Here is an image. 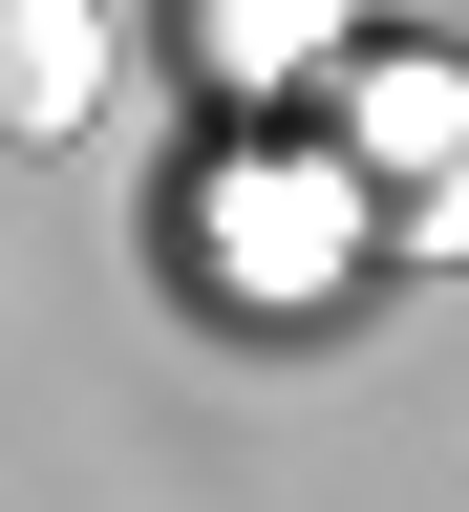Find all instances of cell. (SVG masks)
Segmentation results:
<instances>
[{"label": "cell", "instance_id": "cell-2", "mask_svg": "<svg viewBox=\"0 0 469 512\" xmlns=\"http://www.w3.org/2000/svg\"><path fill=\"white\" fill-rule=\"evenodd\" d=\"M363 150L448 192V64H384V86H363Z\"/></svg>", "mask_w": 469, "mask_h": 512}, {"label": "cell", "instance_id": "cell-3", "mask_svg": "<svg viewBox=\"0 0 469 512\" xmlns=\"http://www.w3.org/2000/svg\"><path fill=\"white\" fill-rule=\"evenodd\" d=\"M214 22V64H256V43H299V0H192Z\"/></svg>", "mask_w": 469, "mask_h": 512}, {"label": "cell", "instance_id": "cell-1", "mask_svg": "<svg viewBox=\"0 0 469 512\" xmlns=\"http://www.w3.org/2000/svg\"><path fill=\"white\" fill-rule=\"evenodd\" d=\"M107 107V0H0V150H64Z\"/></svg>", "mask_w": 469, "mask_h": 512}]
</instances>
